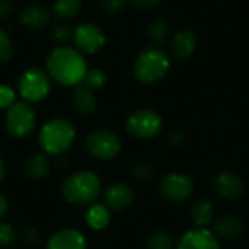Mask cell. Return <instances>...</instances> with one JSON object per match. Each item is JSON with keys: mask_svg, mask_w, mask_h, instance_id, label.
Masks as SVG:
<instances>
[{"mask_svg": "<svg viewBox=\"0 0 249 249\" xmlns=\"http://www.w3.org/2000/svg\"><path fill=\"white\" fill-rule=\"evenodd\" d=\"M194 190V182L190 177L184 174H168L159 184V191L165 200L178 203L187 200Z\"/></svg>", "mask_w": 249, "mask_h": 249, "instance_id": "30bf717a", "label": "cell"}, {"mask_svg": "<svg viewBox=\"0 0 249 249\" xmlns=\"http://www.w3.org/2000/svg\"><path fill=\"white\" fill-rule=\"evenodd\" d=\"M82 10V0H54L53 12L63 20L74 19Z\"/></svg>", "mask_w": 249, "mask_h": 249, "instance_id": "7402d4cb", "label": "cell"}, {"mask_svg": "<svg viewBox=\"0 0 249 249\" xmlns=\"http://www.w3.org/2000/svg\"><path fill=\"white\" fill-rule=\"evenodd\" d=\"M86 149L88 152L101 160L114 159L121 150L120 137L109 130H95L86 137Z\"/></svg>", "mask_w": 249, "mask_h": 249, "instance_id": "ba28073f", "label": "cell"}, {"mask_svg": "<svg viewBox=\"0 0 249 249\" xmlns=\"http://www.w3.org/2000/svg\"><path fill=\"white\" fill-rule=\"evenodd\" d=\"M13 57V42L9 34L0 28V64L7 63Z\"/></svg>", "mask_w": 249, "mask_h": 249, "instance_id": "484cf974", "label": "cell"}, {"mask_svg": "<svg viewBox=\"0 0 249 249\" xmlns=\"http://www.w3.org/2000/svg\"><path fill=\"white\" fill-rule=\"evenodd\" d=\"M198 39L194 31L191 29H179L174 34L171 41V51L172 55L178 60H185L191 57L197 48Z\"/></svg>", "mask_w": 249, "mask_h": 249, "instance_id": "5bb4252c", "label": "cell"}, {"mask_svg": "<svg viewBox=\"0 0 249 249\" xmlns=\"http://www.w3.org/2000/svg\"><path fill=\"white\" fill-rule=\"evenodd\" d=\"M76 139L74 125L66 118H53L47 121L38 136V142L45 155H61L71 147Z\"/></svg>", "mask_w": 249, "mask_h": 249, "instance_id": "3957f363", "label": "cell"}, {"mask_svg": "<svg viewBox=\"0 0 249 249\" xmlns=\"http://www.w3.org/2000/svg\"><path fill=\"white\" fill-rule=\"evenodd\" d=\"M182 140H184V137H182V134H181V133H172V134H171V137L168 139V142H169L172 146H178V144H181V143H182Z\"/></svg>", "mask_w": 249, "mask_h": 249, "instance_id": "d590c367", "label": "cell"}, {"mask_svg": "<svg viewBox=\"0 0 249 249\" xmlns=\"http://www.w3.org/2000/svg\"><path fill=\"white\" fill-rule=\"evenodd\" d=\"M125 130L136 139H153L162 130V118L156 111L150 108H140L127 117Z\"/></svg>", "mask_w": 249, "mask_h": 249, "instance_id": "52a82bcc", "label": "cell"}, {"mask_svg": "<svg viewBox=\"0 0 249 249\" xmlns=\"http://www.w3.org/2000/svg\"><path fill=\"white\" fill-rule=\"evenodd\" d=\"M45 249H86V238L77 229H61L50 236Z\"/></svg>", "mask_w": 249, "mask_h": 249, "instance_id": "4fadbf2b", "label": "cell"}, {"mask_svg": "<svg viewBox=\"0 0 249 249\" xmlns=\"http://www.w3.org/2000/svg\"><path fill=\"white\" fill-rule=\"evenodd\" d=\"M7 209H9V203H7V198L3 193H0V220L6 216L7 213Z\"/></svg>", "mask_w": 249, "mask_h": 249, "instance_id": "e575fe53", "label": "cell"}, {"mask_svg": "<svg viewBox=\"0 0 249 249\" xmlns=\"http://www.w3.org/2000/svg\"><path fill=\"white\" fill-rule=\"evenodd\" d=\"M131 1L140 10H150V9L156 7L162 0H131Z\"/></svg>", "mask_w": 249, "mask_h": 249, "instance_id": "d6a6232c", "label": "cell"}, {"mask_svg": "<svg viewBox=\"0 0 249 249\" xmlns=\"http://www.w3.org/2000/svg\"><path fill=\"white\" fill-rule=\"evenodd\" d=\"M216 190L226 200H239L245 193V184L236 174L222 172L216 178Z\"/></svg>", "mask_w": 249, "mask_h": 249, "instance_id": "9a60e30c", "label": "cell"}, {"mask_svg": "<svg viewBox=\"0 0 249 249\" xmlns=\"http://www.w3.org/2000/svg\"><path fill=\"white\" fill-rule=\"evenodd\" d=\"M4 177H6V165H4V160L0 156V182H3Z\"/></svg>", "mask_w": 249, "mask_h": 249, "instance_id": "8d00e7d4", "label": "cell"}, {"mask_svg": "<svg viewBox=\"0 0 249 249\" xmlns=\"http://www.w3.org/2000/svg\"><path fill=\"white\" fill-rule=\"evenodd\" d=\"M36 124V112L32 104L26 101H16L4 115V127L7 133L16 139L28 137Z\"/></svg>", "mask_w": 249, "mask_h": 249, "instance_id": "8992f818", "label": "cell"}, {"mask_svg": "<svg viewBox=\"0 0 249 249\" xmlns=\"http://www.w3.org/2000/svg\"><path fill=\"white\" fill-rule=\"evenodd\" d=\"M71 38L74 48H77L82 54H95L101 51L107 42L105 32L92 22L79 23L71 32Z\"/></svg>", "mask_w": 249, "mask_h": 249, "instance_id": "9c48e42d", "label": "cell"}, {"mask_svg": "<svg viewBox=\"0 0 249 249\" xmlns=\"http://www.w3.org/2000/svg\"><path fill=\"white\" fill-rule=\"evenodd\" d=\"M134 201V193L133 190L123 182L111 184L104 191V203L109 210L121 212L128 209Z\"/></svg>", "mask_w": 249, "mask_h": 249, "instance_id": "7c38bea8", "label": "cell"}, {"mask_svg": "<svg viewBox=\"0 0 249 249\" xmlns=\"http://www.w3.org/2000/svg\"><path fill=\"white\" fill-rule=\"evenodd\" d=\"M70 36H71L70 29H69L66 25H63V23L54 25V26H53V29H51V38H53L55 42L63 44V42H66Z\"/></svg>", "mask_w": 249, "mask_h": 249, "instance_id": "4dcf8cb0", "label": "cell"}, {"mask_svg": "<svg viewBox=\"0 0 249 249\" xmlns=\"http://www.w3.org/2000/svg\"><path fill=\"white\" fill-rule=\"evenodd\" d=\"M171 67V58L168 54L158 48L152 47L142 51L133 64V74L134 77L144 85H152L162 80Z\"/></svg>", "mask_w": 249, "mask_h": 249, "instance_id": "277c9868", "label": "cell"}, {"mask_svg": "<svg viewBox=\"0 0 249 249\" xmlns=\"http://www.w3.org/2000/svg\"><path fill=\"white\" fill-rule=\"evenodd\" d=\"M88 61L74 47L58 45L50 51L45 60V71L50 79L66 88H77L83 83Z\"/></svg>", "mask_w": 249, "mask_h": 249, "instance_id": "6da1fadb", "label": "cell"}, {"mask_svg": "<svg viewBox=\"0 0 249 249\" xmlns=\"http://www.w3.org/2000/svg\"><path fill=\"white\" fill-rule=\"evenodd\" d=\"M73 108L82 117H88V115L93 114V111L96 108L95 92L90 88H88L86 85H79L77 88H74Z\"/></svg>", "mask_w": 249, "mask_h": 249, "instance_id": "2e32d148", "label": "cell"}, {"mask_svg": "<svg viewBox=\"0 0 249 249\" xmlns=\"http://www.w3.org/2000/svg\"><path fill=\"white\" fill-rule=\"evenodd\" d=\"M214 229H216V233L220 238H225V239H236V238L242 236V233L245 231V223L238 216L225 214V216H222V217H219L216 220Z\"/></svg>", "mask_w": 249, "mask_h": 249, "instance_id": "e0dca14e", "label": "cell"}, {"mask_svg": "<svg viewBox=\"0 0 249 249\" xmlns=\"http://www.w3.org/2000/svg\"><path fill=\"white\" fill-rule=\"evenodd\" d=\"M107 82H108L107 73L101 67H92V69H88L83 85H86L92 90H96V89H102L107 85Z\"/></svg>", "mask_w": 249, "mask_h": 249, "instance_id": "cb8c5ba5", "label": "cell"}, {"mask_svg": "<svg viewBox=\"0 0 249 249\" xmlns=\"http://www.w3.org/2000/svg\"><path fill=\"white\" fill-rule=\"evenodd\" d=\"M101 193V179L92 171H76L69 175L63 185L61 194L64 200L70 204H90L96 200Z\"/></svg>", "mask_w": 249, "mask_h": 249, "instance_id": "7a4b0ae2", "label": "cell"}, {"mask_svg": "<svg viewBox=\"0 0 249 249\" xmlns=\"http://www.w3.org/2000/svg\"><path fill=\"white\" fill-rule=\"evenodd\" d=\"M51 90V79L48 73L39 67H28L18 80V92L22 101L29 104L39 102L48 96Z\"/></svg>", "mask_w": 249, "mask_h": 249, "instance_id": "5b68a950", "label": "cell"}, {"mask_svg": "<svg viewBox=\"0 0 249 249\" xmlns=\"http://www.w3.org/2000/svg\"><path fill=\"white\" fill-rule=\"evenodd\" d=\"M12 12V1L10 0H0V20L6 19Z\"/></svg>", "mask_w": 249, "mask_h": 249, "instance_id": "836d02e7", "label": "cell"}, {"mask_svg": "<svg viewBox=\"0 0 249 249\" xmlns=\"http://www.w3.org/2000/svg\"><path fill=\"white\" fill-rule=\"evenodd\" d=\"M101 7L108 13H118L123 12L128 3V0H98Z\"/></svg>", "mask_w": 249, "mask_h": 249, "instance_id": "f546056e", "label": "cell"}, {"mask_svg": "<svg viewBox=\"0 0 249 249\" xmlns=\"http://www.w3.org/2000/svg\"><path fill=\"white\" fill-rule=\"evenodd\" d=\"M50 171H51V163L45 153L32 155L31 158H28V160L25 162V166H23V172H25L26 178H29L31 181L44 179L45 177H48Z\"/></svg>", "mask_w": 249, "mask_h": 249, "instance_id": "d6986e66", "label": "cell"}, {"mask_svg": "<svg viewBox=\"0 0 249 249\" xmlns=\"http://www.w3.org/2000/svg\"><path fill=\"white\" fill-rule=\"evenodd\" d=\"M22 236H23L22 239H23L26 244H29V245H36V244L41 241V233H39V231L35 229V228H28V229H25Z\"/></svg>", "mask_w": 249, "mask_h": 249, "instance_id": "1f68e13d", "label": "cell"}, {"mask_svg": "<svg viewBox=\"0 0 249 249\" xmlns=\"http://www.w3.org/2000/svg\"><path fill=\"white\" fill-rule=\"evenodd\" d=\"M16 102V93L9 85H0V109H9Z\"/></svg>", "mask_w": 249, "mask_h": 249, "instance_id": "83f0119b", "label": "cell"}, {"mask_svg": "<svg viewBox=\"0 0 249 249\" xmlns=\"http://www.w3.org/2000/svg\"><path fill=\"white\" fill-rule=\"evenodd\" d=\"M131 174H133V177L137 181H140V182H149V181H152V178L155 175V171H153V168L149 163L142 162V163L134 165Z\"/></svg>", "mask_w": 249, "mask_h": 249, "instance_id": "4316f807", "label": "cell"}, {"mask_svg": "<svg viewBox=\"0 0 249 249\" xmlns=\"http://www.w3.org/2000/svg\"><path fill=\"white\" fill-rule=\"evenodd\" d=\"M16 238V231L10 223L0 222V248L10 245Z\"/></svg>", "mask_w": 249, "mask_h": 249, "instance_id": "f1b7e54d", "label": "cell"}, {"mask_svg": "<svg viewBox=\"0 0 249 249\" xmlns=\"http://www.w3.org/2000/svg\"><path fill=\"white\" fill-rule=\"evenodd\" d=\"M147 34L150 36V39L155 44H162L166 41L168 35H169V25L165 19L162 18H156L153 19L149 26H147Z\"/></svg>", "mask_w": 249, "mask_h": 249, "instance_id": "603a6c76", "label": "cell"}, {"mask_svg": "<svg viewBox=\"0 0 249 249\" xmlns=\"http://www.w3.org/2000/svg\"><path fill=\"white\" fill-rule=\"evenodd\" d=\"M50 22V12L41 4H29L20 12V23L28 29H41Z\"/></svg>", "mask_w": 249, "mask_h": 249, "instance_id": "ac0fdd59", "label": "cell"}, {"mask_svg": "<svg viewBox=\"0 0 249 249\" xmlns=\"http://www.w3.org/2000/svg\"><path fill=\"white\" fill-rule=\"evenodd\" d=\"M85 222L92 231H104L111 222L109 209L105 204H92L86 210Z\"/></svg>", "mask_w": 249, "mask_h": 249, "instance_id": "ffe728a7", "label": "cell"}, {"mask_svg": "<svg viewBox=\"0 0 249 249\" xmlns=\"http://www.w3.org/2000/svg\"><path fill=\"white\" fill-rule=\"evenodd\" d=\"M177 249H220L217 236L207 228H197L184 233Z\"/></svg>", "mask_w": 249, "mask_h": 249, "instance_id": "8fae6325", "label": "cell"}, {"mask_svg": "<svg viewBox=\"0 0 249 249\" xmlns=\"http://www.w3.org/2000/svg\"><path fill=\"white\" fill-rule=\"evenodd\" d=\"M172 247H174V244H172L171 235L166 232H162V231L153 232L146 242L147 249H172Z\"/></svg>", "mask_w": 249, "mask_h": 249, "instance_id": "d4e9b609", "label": "cell"}, {"mask_svg": "<svg viewBox=\"0 0 249 249\" xmlns=\"http://www.w3.org/2000/svg\"><path fill=\"white\" fill-rule=\"evenodd\" d=\"M191 219L197 225V228H207L213 223L214 219V207L209 200H198L191 207Z\"/></svg>", "mask_w": 249, "mask_h": 249, "instance_id": "44dd1931", "label": "cell"}]
</instances>
